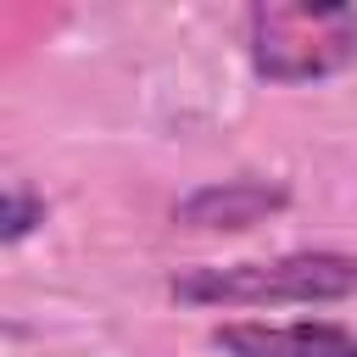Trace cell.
<instances>
[{
    "label": "cell",
    "instance_id": "6da1fadb",
    "mask_svg": "<svg viewBox=\"0 0 357 357\" xmlns=\"http://www.w3.org/2000/svg\"><path fill=\"white\" fill-rule=\"evenodd\" d=\"M357 290L351 251H284L257 262H212L167 279V296L184 307H324Z\"/></svg>",
    "mask_w": 357,
    "mask_h": 357
},
{
    "label": "cell",
    "instance_id": "7a4b0ae2",
    "mask_svg": "<svg viewBox=\"0 0 357 357\" xmlns=\"http://www.w3.org/2000/svg\"><path fill=\"white\" fill-rule=\"evenodd\" d=\"M245 56L262 84H318L357 61V11L335 0H257Z\"/></svg>",
    "mask_w": 357,
    "mask_h": 357
},
{
    "label": "cell",
    "instance_id": "3957f363",
    "mask_svg": "<svg viewBox=\"0 0 357 357\" xmlns=\"http://www.w3.org/2000/svg\"><path fill=\"white\" fill-rule=\"evenodd\" d=\"M284 206H290V190L273 178H223V184H201L184 201H173V223L201 229V234H240V229L279 218Z\"/></svg>",
    "mask_w": 357,
    "mask_h": 357
},
{
    "label": "cell",
    "instance_id": "277c9868",
    "mask_svg": "<svg viewBox=\"0 0 357 357\" xmlns=\"http://www.w3.org/2000/svg\"><path fill=\"white\" fill-rule=\"evenodd\" d=\"M212 346L223 357H357V335L329 318H296V324L240 318V324H218Z\"/></svg>",
    "mask_w": 357,
    "mask_h": 357
},
{
    "label": "cell",
    "instance_id": "5b68a950",
    "mask_svg": "<svg viewBox=\"0 0 357 357\" xmlns=\"http://www.w3.org/2000/svg\"><path fill=\"white\" fill-rule=\"evenodd\" d=\"M39 223H45V195L28 190L22 178H11V184L0 190V240H6V245H22Z\"/></svg>",
    "mask_w": 357,
    "mask_h": 357
}]
</instances>
